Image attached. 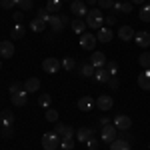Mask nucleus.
Returning a JSON list of instances; mask_svg holds the SVG:
<instances>
[{
	"label": "nucleus",
	"mask_w": 150,
	"mask_h": 150,
	"mask_svg": "<svg viewBox=\"0 0 150 150\" xmlns=\"http://www.w3.org/2000/svg\"><path fill=\"white\" fill-rule=\"evenodd\" d=\"M100 130H102V132H100V140H102V142H108V144H110V142H114V140L118 138V130H116L114 124L100 126Z\"/></svg>",
	"instance_id": "3"
},
{
	"label": "nucleus",
	"mask_w": 150,
	"mask_h": 150,
	"mask_svg": "<svg viewBox=\"0 0 150 150\" xmlns=\"http://www.w3.org/2000/svg\"><path fill=\"white\" fill-rule=\"evenodd\" d=\"M96 38L100 40V42H110L112 38H114V32H112V28H98V34H96Z\"/></svg>",
	"instance_id": "21"
},
{
	"label": "nucleus",
	"mask_w": 150,
	"mask_h": 150,
	"mask_svg": "<svg viewBox=\"0 0 150 150\" xmlns=\"http://www.w3.org/2000/svg\"><path fill=\"white\" fill-rule=\"evenodd\" d=\"M138 64L144 70L150 68V52H142V54H140V56H138Z\"/></svg>",
	"instance_id": "31"
},
{
	"label": "nucleus",
	"mask_w": 150,
	"mask_h": 150,
	"mask_svg": "<svg viewBox=\"0 0 150 150\" xmlns=\"http://www.w3.org/2000/svg\"><path fill=\"white\" fill-rule=\"evenodd\" d=\"M86 4H90V6H92V4H98V0H86Z\"/></svg>",
	"instance_id": "51"
},
{
	"label": "nucleus",
	"mask_w": 150,
	"mask_h": 150,
	"mask_svg": "<svg viewBox=\"0 0 150 150\" xmlns=\"http://www.w3.org/2000/svg\"><path fill=\"white\" fill-rule=\"evenodd\" d=\"M114 126H116V130H130L132 120H130V116H126V114H116Z\"/></svg>",
	"instance_id": "8"
},
{
	"label": "nucleus",
	"mask_w": 150,
	"mask_h": 150,
	"mask_svg": "<svg viewBox=\"0 0 150 150\" xmlns=\"http://www.w3.org/2000/svg\"><path fill=\"white\" fill-rule=\"evenodd\" d=\"M46 26H48V22L40 20V18L36 16L34 20L30 22V30H32V32H42V30H46Z\"/></svg>",
	"instance_id": "28"
},
{
	"label": "nucleus",
	"mask_w": 150,
	"mask_h": 150,
	"mask_svg": "<svg viewBox=\"0 0 150 150\" xmlns=\"http://www.w3.org/2000/svg\"><path fill=\"white\" fill-rule=\"evenodd\" d=\"M38 88H40V80H38L36 76L24 80V90H26L28 94H30V92H38Z\"/></svg>",
	"instance_id": "19"
},
{
	"label": "nucleus",
	"mask_w": 150,
	"mask_h": 150,
	"mask_svg": "<svg viewBox=\"0 0 150 150\" xmlns=\"http://www.w3.org/2000/svg\"><path fill=\"white\" fill-rule=\"evenodd\" d=\"M60 8H62V0H48L46 2V10L50 14H60Z\"/></svg>",
	"instance_id": "27"
},
{
	"label": "nucleus",
	"mask_w": 150,
	"mask_h": 150,
	"mask_svg": "<svg viewBox=\"0 0 150 150\" xmlns=\"http://www.w3.org/2000/svg\"><path fill=\"white\" fill-rule=\"evenodd\" d=\"M100 126H106V124H110V118H100V122H98Z\"/></svg>",
	"instance_id": "49"
},
{
	"label": "nucleus",
	"mask_w": 150,
	"mask_h": 150,
	"mask_svg": "<svg viewBox=\"0 0 150 150\" xmlns=\"http://www.w3.org/2000/svg\"><path fill=\"white\" fill-rule=\"evenodd\" d=\"M104 68L108 70V74H110V76H118V64H116L114 60H106Z\"/></svg>",
	"instance_id": "32"
},
{
	"label": "nucleus",
	"mask_w": 150,
	"mask_h": 150,
	"mask_svg": "<svg viewBox=\"0 0 150 150\" xmlns=\"http://www.w3.org/2000/svg\"><path fill=\"white\" fill-rule=\"evenodd\" d=\"M0 70H2V60H0Z\"/></svg>",
	"instance_id": "53"
},
{
	"label": "nucleus",
	"mask_w": 150,
	"mask_h": 150,
	"mask_svg": "<svg viewBox=\"0 0 150 150\" xmlns=\"http://www.w3.org/2000/svg\"><path fill=\"white\" fill-rule=\"evenodd\" d=\"M134 28L132 26H122V28H118V38L122 40V42H130V40H134Z\"/></svg>",
	"instance_id": "14"
},
{
	"label": "nucleus",
	"mask_w": 150,
	"mask_h": 150,
	"mask_svg": "<svg viewBox=\"0 0 150 150\" xmlns=\"http://www.w3.org/2000/svg\"><path fill=\"white\" fill-rule=\"evenodd\" d=\"M62 150H64V148H62Z\"/></svg>",
	"instance_id": "55"
},
{
	"label": "nucleus",
	"mask_w": 150,
	"mask_h": 150,
	"mask_svg": "<svg viewBox=\"0 0 150 150\" xmlns=\"http://www.w3.org/2000/svg\"><path fill=\"white\" fill-rule=\"evenodd\" d=\"M46 120L48 122H58V110H54V108H46Z\"/></svg>",
	"instance_id": "37"
},
{
	"label": "nucleus",
	"mask_w": 150,
	"mask_h": 150,
	"mask_svg": "<svg viewBox=\"0 0 150 150\" xmlns=\"http://www.w3.org/2000/svg\"><path fill=\"white\" fill-rule=\"evenodd\" d=\"M26 90H22V92H18V94H12L10 96V100L14 106H18V108H22V106H26L28 104V98H26Z\"/></svg>",
	"instance_id": "18"
},
{
	"label": "nucleus",
	"mask_w": 150,
	"mask_h": 150,
	"mask_svg": "<svg viewBox=\"0 0 150 150\" xmlns=\"http://www.w3.org/2000/svg\"><path fill=\"white\" fill-rule=\"evenodd\" d=\"M132 2H120V0H116L114 6H112V10L114 12H122V14H130L132 12Z\"/></svg>",
	"instance_id": "20"
},
{
	"label": "nucleus",
	"mask_w": 150,
	"mask_h": 150,
	"mask_svg": "<svg viewBox=\"0 0 150 150\" xmlns=\"http://www.w3.org/2000/svg\"><path fill=\"white\" fill-rule=\"evenodd\" d=\"M96 36L90 34V32H84V34H80V48H84V50H94V46H96Z\"/></svg>",
	"instance_id": "7"
},
{
	"label": "nucleus",
	"mask_w": 150,
	"mask_h": 150,
	"mask_svg": "<svg viewBox=\"0 0 150 150\" xmlns=\"http://www.w3.org/2000/svg\"><path fill=\"white\" fill-rule=\"evenodd\" d=\"M60 146V136L56 132H46L42 136V148L44 150H56Z\"/></svg>",
	"instance_id": "2"
},
{
	"label": "nucleus",
	"mask_w": 150,
	"mask_h": 150,
	"mask_svg": "<svg viewBox=\"0 0 150 150\" xmlns=\"http://www.w3.org/2000/svg\"><path fill=\"white\" fill-rule=\"evenodd\" d=\"M94 72H96V68L90 62H80L78 64V74H80L82 78H94Z\"/></svg>",
	"instance_id": "11"
},
{
	"label": "nucleus",
	"mask_w": 150,
	"mask_h": 150,
	"mask_svg": "<svg viewBox=\"0 0 150 150\" xmlns=\"http://www.w3.org/2000/svg\"><path fill=\"white\" fill-rule=\"evenodd\" d=\"M12 56H14V44H12V40L0 42V58H12Z\"/></svg>",
	"instance_id": "13"
},
{
	"label": "nucleus",
	"mask_w": 150,
	"mask_h": 150,
	"mask_svg": "<svg viewBox=\"0 0 150 150\" xmlns=\"http://www.w3.org/2000/svg\"><path fill=\"white\" fill-rule=\"evenodd\" d=\"M94 80L106 84V82L110 80V74H108V70H106V68H96V72H94Z\"/></svg>",
	"instance_id": "26"
},
{
	"label": "nucleus",
	"mask_w": 150,
	"mask_h": 150,
	"mask_svg": "<svg viewBox=\"0 0 150 150\" xmlns=\"http://www.w3.org/2000/svg\"><path fill=\"white\" fill-rule=\"evenodd\" d=\"M48 26H50V30H52L54 34H60V32L66 28V26L62 24V20H60V16H58V14H52V16H50V20H48Z\"/></svg>",
	"instance_id": "12"
},
{
	"label": "nucleus",
	"mask_w": 150,
	"mask_h": 150,
	"mask_svg": "<svg viewBox=\"0 0 150 150\" xmlns=\"http://www.w3.org/2000/svg\"><path fill=\"white\" fill-rule=\"evenodd\" d=\"M0 136H2V138H12V136H14V128L12 126H2Z\"/></svg>",
	"instance_id": "40"
},
{
	"label": "nucleus",
	"mask_w": 150,
	"mask_h": 150,
	"mask_svg": "<svg viewBox=\"0 0 150 150\" xmlns=\"http://www.w3.org/2000/svg\"><path fill=\"white\" fill-rule=\"evenodd\" d=\"M60 146L64 150H72L74 148V138H60Z\"/></svg>",
	"instance_id": "39"
},
{
	"label": "nucleus",
	"mask_w": 150,
	"mask_h": 150,
	"mask_svg": "<svg viewBox=\"0 0 150 150\" xmlns=\"http://www.w3.org/2000/svg\"><path fill=\"white\" fill-rule=\"evenodd\" d=\"M60 68H62V62L56 60V58H44L42 60V70L48 72V74H56Z\"/></svg>",
	"instance_id": "4"
},
{
	"label": "nucleus",
	"mask_w": 150,
	"mask_h": 150,
	"mask_svg": "<svg viewBox=\"0 0 150 150\" xmlns=\"http://www.w3.org/2000/svg\"><path fill=\"white\" fill-rule=\"evenodd\" d=\"M60 62H62V68L66 70V72H70V70H74V68H76V66H78V64H76V60H74V58H70V56L62 58Z\"/></svg>",
	"instance_id": "30"
},
{
	"label": "nucleus",
	"mask_w": 150,
	"mask_h": 150,
	"mask_svg": "<svg viewBox=\"0 0 150 150\" xmlns=\"http://www.w3.org/2000/svg\"><path fill=\"white\" fill-rule=\"evenodd\" d=\"M54 132L60 138H74V128L68 124H62V122H54Z\"/></svg>",
	"instance_id": "5"
},
{
	"label": "nucleus",
	"mask_w": 150,
	"mask_h": 150,
	"mask_svg": "<svg viewBox=\"0 0 150 150\" xmlns=\"http://www.w3.org/2000/svg\"><path fill=\"white\" fill-rule=\"evenodd\" d=\"M16 6H18L20 10L28 12V10H32V6H34V2H32V0H16Z\"/></svg>",
	"instance_id": "34"
},
{
	"label": "nucleus",
	"mask_w": 150,
	"mask_h": 150,
	"mask_svg": "<svg viewBox=\"0 0 150 150\" xmlns=\"http://www.w3.org/2000/svg\"><path fill=\"white\" fill-rule=\"evenodd\" d=\"M90 64H92L94 68H104V64H106V56H104L102 52H98V50H94L90 60H88Z\"/></svg>",
	"instance_id": "15"
},
{
	"label": "nucleus",
	"mask_w": 150,
	"mask_h": 150,
	"mask_svg": "<svg viewBox=\"0 0 150 150\" xmlns=\"http://www.w3.org/2000/svg\"><path fill=\"white\" fill-rule=\"evenodd\" d=\"M92 136H94V128H90V126H82L76 130V140H80V142H86Z\"/></svg>",
	"instance_id": "17"
},
{
	"label": "nucleus",
	"mask_w": 150,
	"mask_h": 150,
	"mask_svg": "<svg viewBox=\"0 0 150 150\" xmlns=\"http://www.w3.org/2000/svg\"><path fill=\"white\" fill-rule=\"evenodd\" d=\"M112 106H114V100L110 94H100L96 98V108H100V110H110Z\"/></svg>",
	"instance_id": "9"
},
{
	"label": "nucleus",
	"mask_w": 150,
	"mask_h": 150,
	"mask_svg": "<svg viewBox=\"0 0 150 150\" xmlns=\"http://www.w3.org/2000/svg\"><path fill=\"white\" fill-rule=\"evenodd\" d=\"M138 86L142 90H150V68L144 70L142 74H138Z\"/></svg>",
	"instance_id": "23"
},
{
	"label": "nucleus",
	"mask_w": 150,
	"mask_h": 150,
	"mask_svg": "<svg viewBox=\"0 0 150 150\" xmlns=\"http://www.w3.org/2000/svg\"><path fill=\"white\" fill-rule=\"evenodd\" d=\"M106 84H108V88H110V90H116V88L120 86V80H118V76H110V80L106 82Z\"/></svg>",
	"instance_id": "43"
},
{
	"label": "nucleus",
	"mask_w": 150,
	"mask_h": 150,
	"mask_svg": "<svg viewBox=\"0 0 150 150\" xmlns=\"http://www.w3.org/2000/svg\"><path fill=\"white\" fill-rule=\"evenodd\" d=\"M0 6H2V8H6V10H10V8L16 6V0H0Z\"/></svg>",
	"instance_id": "44"
},
{
	"label": "nucleus",
	"mask_w": 150,
	"mask_h": 150,
	"mask_svg": "<svg viewBox=\"0 0 150 150\" xmlns=\"http://www.w3.org/2000/svg\"><path fill=\"white\" fill-rule=\"evenodd\" d=\"M70 28H72V32H76V34H84V32H86V22H84L82 18H76V20L70 22Z\"/></svg>",
	"instance_id": "24"
},
{
	"label": "nucleus",
	"mask_w": 150,
	"mask_h": 150,
	"mask_svg": "<svg viewBox=\"0 0 150 150\" xmlns=\"http://www.w3.org/2000/svg\"><path fill=\"white\" fill-rule=\"evenodd\" d=\"M84 144H86V148H88V150H98V146H100V140L92 136V138H88V140H86Z\"/></svg>",
	"instance_id": "38"
},
{
	"label": "nucleus",
	"mask_w": 150,
	"mask_h": 150,
	"mask_svg": "<svg viewBox=\"0 0 150 150\" xmlns=\"http://www.w3.org/2000/svg\"><path fill=\"white\" fill-rule=\"evenodd\" d=\"M104 22L108 24V26H114V24H116V16H114V14H112V16H106Z\"/></svg>",
	"instance_id": "48"
},
{
	"label": "nucleus",
	"mask_w": 150,
	"mask_h": 150,
	"mask_svg": "<svg viewBox=\"0 0 150 150\" xmlns=\"http://www.w3.org/2000/svg\"><path fill=\"white\" fill-rule=\"evenodd\" d=\"M82 2H86V0H82Z\"/></svg>",
	"instance_id": "54"
},
{
	"label": "nucleus",
	"mask_w": 150,
	"mask_h": 150,
	"mask_svg": "<svg viewBox=\"0 0 150 150\" xmlns=\"http://www.w3.org/2000/svg\"><path fill=\"white\" fill-rule=\"evenodd\" d=\"M138 18L142 20V22H150V4H144V6H142Z\"/></svg>",
	"instance_id": "35"
},
{
	"label": "nucleus",
	"mask_w": 150,
	"mask_h": 150,
	"mask_svg": "<svg viewBox=\"0 0 150 150\" xmlns=\"http://www.w3.org/2000/svg\"><path fill=\"white\" fill-rule=\"evenodd\" d=\"M76 106L80 108L82 112H90V110H92L94 106H96V100H94L92 96H82V98H78Z\"/></svg>",
	"instance_id": "10"
},
{
	"label": "nucleus",
	"mask_w": 150,
	"mask_h": 150,
	"mask_svg": "<svg viewBox=\"0 0 150 150\" xmlns=\"http://www.w3.org/2000/svg\"><path fill=\"white\" fill-rule=\"evenodd\" d=\"M38 104H40L42 108H50V104H52V96H50V94H40V96H38Z\"/></svg>",
	"instance_id": "33"
},
{
	"label": "nucleus",
	"mask_w": 150,
	"mask_h": 150,
	"mask_svg": "<svg viewBox=\"0 0 150 150\" xmlns=\"http://www.w3.org/2000/svg\"><path fill=\"white\" fill-rule=\"evenodd\" d=\"M62 2H72V0H62Z\"/></svg>",
	"instance_id": "52"
},
{
	"label": "nucleus",
	"mask_w": 150,
	"mask_h": 150,
	"mask_svg": "<svg viewBox=\"0 0 150 150\" xmlns=\"http://www.w3.org/2000/svg\"><path fill=\"white\" fill-rule=\"evenodd\" d=\"M22 90H24V84H22V82H12L10 86H8V92H10V96H12V94L22 92Z\"/></svg>",
	"instance_id": "36"
},
{
	"label": "nucleus",
	"mask_w": 150,
	"mask_h": 150,
	"mask_svg": "<svg viewBox=\"0 0 150 150\" xmlns=\"http://www.w3.org/2000/svg\"><path fill=\"white\" fill-rule=\"evenodd\" d=\"M50 16H52V14H50L46 8H38V18H40V20L48 22V20H50Z\"/></svg>",
	"instance_id": "42"
},
{
	"label": "nucleus",
	"mask_w": 150,
	"mask_h": 150,
	"mask_svg": "<svg viewBox=\"0 0 150 150\" xmlns=\"http://www.w3.org/2000/svg\"><path fill=\"white\" fill-rule=\"evenodd\" d=\"M58 16H60V20H62V24H64V26H68V24H70V18H68V14H64V12H60Z\"/></svg>",
	"instance_id": "47"
},
{
	"label": "nucleus",
	"mask_w": 150,
	"mask_h": 150,
	"mask_svg": "<svg viewBox=\"0 0 150 150\" xmlns=\"http://www.w3.org/2000/svg\"><path fill=\"white\" fill-rule=\"evenodd\" d=\"M24 34H26V28H24L22 24H14L10 30V38L12 40H20V38H24Z\"/></svg>",
	"instance_id": "25"
},
{
	"label": "nucleus",
	"mask_w": 150,
	"mask_h": 150,
	"mask_svg": "<svg viewBox=\"0 0 150 150\" xmlns=\"http://www.w3.org/2000/svg\"><path fill=\"white\" fill-rule=\"evenodd\" d=\"M0 124L2 126H12L14 124V112L12 110H2L0 112Z\"/></svg>",
	"instance_id": "22"
},
{
	"label": "nucleus",
	"mask_w": 150,
	"mask_h": 150,
	"mask_svg": "<svg viewBox=\"0 0 150 150\" xmlns=\"http://www.w3.org/2000/svg\"><path fill=\"white\" fill-rule=\"evenodd\" d=\"M70 12H72V14H76L78 18L86 16V14H88L86 2H82V0H72V2H70Z\"/></svg>",
	"instance_id": "6"
},
{
	"label": "nucleus",
	"mask_w": 150,
	"mask_h": 150,
	"mask_svg": "<svg viewBox=\"0 0 150 150\" xmlns=\"http://www.w3.org/2000/svg\"><path fill=\"white\" fill-rule=\"evenodd\" d=\"M118 138H120V140H128V142H130V140H132V134H130L128 130H118Z\"/></svg>",
	"instance_id": "45"
},
{
	"label": "nucleus",
	"mask_w": 150,
	"mask_h": 150,
	"mask_svg": "<svg viewBox=\"0 0 150 150\" xmlns=\"http://www.w3.org/2000/svg\"><path fill=\"white\" fill-rule=\"evenodd\" d=\"M114 2H116V0H98V6H100L102 10H112Z\"/></svg>",
	"instance_id": "41"
},
{
	"label": "nucleus",
	"mask_w": 150,
	"mask_h": 150,
	"mask_svg": "<svg viewBox=\"0 0 150 150\" xmlns=\"http://www.w3.org/2000/svg\"><path fill=\"white\" fill-rule=\"evenodd\" d=\"M12 18H14V22H16V24H20V22H22V18H24V10H16L14 14H12Z\"/></svg>",
	"instance_id": "46"
},
{
	"label": "nucleus",
	"mask_w": 150,
	"mask_h": 150,
	"mask_svg": "<svg viewBox=\"0 0 150 150\" xmlns=\"http://www.w3.org/2000/svg\"><path fill=\"white\" fill-rule=\"evenodd\" d=\"M102 22H104L102 10H98V8H90L88 14H86V26H88V28H102Z\"/></svg>",
	"instance_id": "1"
},
{
	"label": "nucleus",
	"mask_w": 150,
	"mask_h": 150,
	"mask_svg": "<svg viewBox=\"0 0 150 150\" xmlns=\"http://www.w3.org/2000/svg\"><path fill=\"white\" fill-rule=\"evenodd\" d=\"M130 2H132V4H144L146 0H130Z\"/></svg>",
	"instance_id": "50"
},
{
	"label": "nucleus",
	"mask_w": 150,
	"mask_h": 150,
	"mask_svg": "<svg viewBox=\"0 0 150 150\" xmlns=\"http://www.w3.org/2000/svg\"><path fill=\"white\" fill-rule=\"evenodd\" d=\"M134 40H136V44H138L140 48H148V46H150V32H146V30H140V32H136Z\"/></svg>",
	"instance_id": "16"
},
{
	"label": "nucleus",
	"mask_w": 150,
	"mask_h": 150,
	"mask_svg": "<svg viewBox=\"0 0 150 150\" xmlns=\"http://www.w3.org/2000/svg\"><path fill=\"white\" fill-rule=\"evenodd\" d=\"M110 150H130V142L116 138L114 142H110Z\"/></svg>",
	"instance_id": "29"
}]
</instances>
